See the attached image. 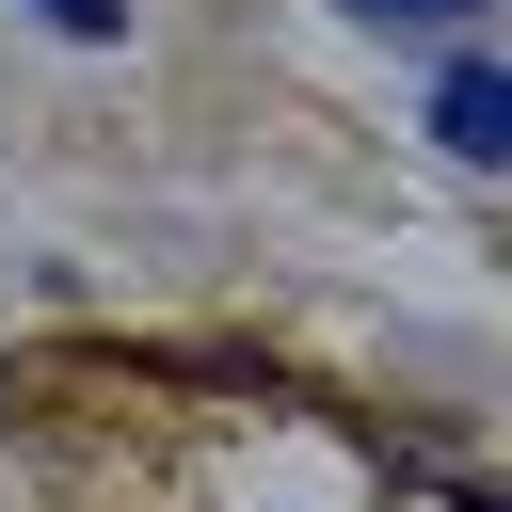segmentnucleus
<instances>
[{
  "mask_svg": "<svg viewBox=\"0 0 512 512\" xmlns=\"http://www.w3.org/2000/svg\"><path fill=\"white\" fill-rule=\"evenodd\" d=\"M368 32H400V48H464L480 32V0H352Z\"/></svg>",
  "mask_w": 512,
  "mask_h": 512,
  "instance_id": "nucleus-2",
  "label": "nucleus"
},
{
  "mask_svg": "<svg viewBox=\"0 0 512 512\" xmlns=\"http://www.w3.org/2000/svg\"><path fill=\"white\" fill-rule=\"evenodd\" d=\"M448 512H512V496H448Z\"/></svg>",
  "mask_w": 512,
  "mask_h": 512,
  "instance_id": "nucleus-4",
  "label": "nucleus"
},
{
  "mask_svg": "<svg viewBox=\"0 0 512 512\" xmlns=\"http://www.w3.org/2000/svg\"><path fill=\"white\" fill-rule=\"evenodd\" d=\"M32 16H48V32H80V48H112V32H128V0H32Z\"/></svg>",
  "mask_w": 512,
  "mask_h": 512,
  "instance_id": "nucleus-3",
  "label": "nucleus"
},
{
  "mask_svg": "<svg viewBox=\"0 0 512 512\" xmlns=\"http://www.w3.org/2000/svg\"><path fill=\"white\" fill-rule=\"evenodd\" d=\"M432 144H448V160H512V64L464 48V64L432 80Z\"/></svg>",
  "mask_w": 512,
  "mask_h": 512,
  "instance_id": "nucleus-1",
  "label": "nucleus"
}]
</instances>
